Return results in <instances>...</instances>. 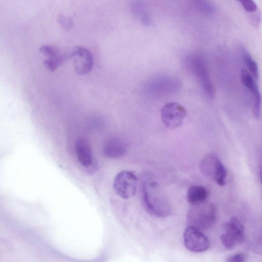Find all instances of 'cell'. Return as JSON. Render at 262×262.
I'll return each mask as SVG.
<instances>
[{"label": "cell", "mask_w": 262, "mask_h": 262, "mask_svg": "<svg viewBox=\"0 0 262 262\" xmlns=\"http://www.w3.org/2000/svg\"><path fill=\"white\" fill-rule=\"evenodd\" d=\"M215 206L206 202L192 204L187 214V222L189 226L200 230L210 228L216 219Z\"/></svg>", "instance_id": "cell-3"}, {"label": "cell", "mask_w": 262, "mask_h": 262, "mask_svg": "<svg viewBox=\"0 0 262 262\" xmlns=\"http://www.w3.org/2000/svg\"><path fill=\"white\" fill-rule=\"evenodd\" d=\"M74 70L77 74H87L93 69L94 58L91 51L82 47H76L70 54Z\"/></svg>", "instance_id": "cell-10"}, {"label": "cell", "mask_w": 262, "mask_h": 262, "mask_svg": "<svg viewBox=\"0 0 262 262\" xmlns=\"http://www.w3.org/2000/svg\"><path fill=\"white\" fill-rule=\"evenodd\" d=\"M181 87L180 80L175 76L160 75L147 80L143 89L147 95L159 97L176 93L180 90Z\"/></svg>", "instance_id": "cell-4"}, {"label": "cell", "mask_w": 262, "mask_h": 262, "mask_svg": "<svg viewBox=\"0 0 262 262\" xmlns=\"http://www.w3.org/2000/svg\"><path fill=\"white\" fill-rule=\"evenodd\" d=\"M200 169L206 178L215 181L220 186L225 185L227 172L226 168L215 155H209L202 161Z\"/></svg>", "instance_id": "cell-5"}, {"label": "cell", "mask_w": 262, "mask_h": 262, "mask_svg": "<svg viewBox=\"0 0 262 262\" xmlns=\"http://www.w3.org/2000/svg\"><path fill=\"white\" fill-rule=\"evenodd\" d=\"M68 59H70V54L60 53L44 60L43 64L50 71H54Z\"/></svg>", "instance_id": "cell-14"}, {"label": "cell", "mask_w": 262, "mask_h": 262, "mask_svg": "<svg viewBox=\"0 0 262 262\" xmlns=\"http://www.w3.org/2000/svg\"><path fill=\"white\" fill-rule=\"evenodd\" d=\"M126 150V145L123 141L117 137H111L105 141L102 152L107 158L117 159L123 156Z\"/></svg>", "instance_id": "cell-11"}, {"label": "cell", "mask_w": 262, "mask_h": 262, "mask_svg": "<svg viewBox=\"0 0 262 262\" xmlns=\"http://www.w3.org/2000/svg\"><path fill=\"white\" fill-rule=\"evenodd\" d=\"M187 69L198 80L205 93L210 98L214 97L215 88L204 57L198 53L187 56L184 60Z\"/></svg>", "instance_id": "cell-1"}, {"label": "cell", "mask_w": 262, "mask_h": 262, "mask_svg": "<svg viewBox=\"0 0 262 262\" xmlns=\"http://www.w3.org/2000/svg\"><path fill=\"white\" fill-rule=\"evenodd\" d=\"M225 232L220 236V239L227 249L231 250L235 248L245 238L244 228L235 216L230 218L224 225Z\"/></svg>", "instance_id": "cell-6"}, {"label": "cell", "mask_w": 262, "mask_h": 262, "mask_svg": "<svg viewBox=\"0 0 262 262\" xmlns=\"http://www.w3.org/2000/svg\"><path fill=\"white\" fill-rule=\"evenodd\" d=\"M160 114L165 126L168 129H174L182 125L186 115V111L181 104L171 102L166 103L161 108Z\"/></svg>", "instance_id": "cell-8"}, {"label": "cell", "mask_w": 262, "mask_h": 262, "mask_svg": "<svg viewBox=\"0 0 262 262\" xmlns=\"http://www.w3.org/2000/svg\"><path fill=\"white\" fill-rule=\"evenodd\" d=\"M58 22L66 31L70 30L74 25L73 19L70 16L62 14L58 15Z\"/></svg>", "instance_id": "cell-17"}, {"label": "cell", "mask_w": 262, "mask_h": 262, "mask_svg": "<svg viewBox=\"0 0 262 262\" xmlns=\"http://www.w3.org/2000/svg\"><path fill=\"white\" fill-rule=\"evenodd\" d=\"M247 255L243 252H238L230 255L226 260L228 262H244L246 260Z\"/></svg>", "instance_id": "cell-21"}, {"label": "cell", "mask_w": 262, "mask_h": 262, "mask_svg": "<svg viewBox=\"0 0 262 262\" xmlns=\"http://www.w3.org/2000/svg\"><path fill=\"white\" fill-rule=\"evenodd\" d=\"M260 181H261V182L262 184V167H261L260 172Z\"/></svg>", "instance_id": "cell-23"}, {"label": "cell", "mask_w": 262, "mask_h": 262, "mask_svg": "<svg viewBox=\"0 0 262 262\" xmlns=\"http://www.w3.org/2000/svg\"><path fill=\"white\" fill-rule=\"evenodd\" d=\"M75 152L80 164L88 167L92 163V155L88 141L83 138H78L75 145Z\"/></svg>", "instance_id": "cell-12"}, {"label": "cell", "mask_w": 262, "mask_h": 262, "mask_svg": "<svg viewBox=\"0 0 262 262\" xmlns=\"http://www.w3.org/2000/svg\"><path fill=\"white\" fill-rule=\"evenodd\" d=\"M39 51L47 57L56 55L60 53L57 47L50 45L41 46L39 48Z\"/></svg>", "instance_id": "cell-18"}, {"label": "cell", "mask_w": 262, "mask_h": 262, "mask_svg": "<svg viewBox=\"0 0 262 262\" xmlns=\"http://www.w3.org/2000/svg\"><path fill=\"white\" fill-rule=\"evenodd\" d=\"M239 2L244 9L248 12H254L257 9V6L253 0H236Z\"/></svg>", "instance_id": "cell-20"}, {"label": "cell", "mask_w": 262, "mask_h": 262, "mask_svg": "<svg viewBox=\"0 0 262 262\" xmlns=\"http://www.w3.org/2000/svg\"><path fill=\"white\" fill-rule=\"evenodd\" d=\"M242 54L243 60L250 74L256 80H257L259 77V72L257 63L245 49H242Z\"/></svg>", "instance_id": "cell-15"}, {"label": "cell", "mask_w": 262, "mask_h": 262, "mask_svg": "<svg viewBox=\"0 0 262 262\" xmlns=\"http://www.w3.org/2000/svg\"><path fill=\"white\" fill-rule=\"evenodd\" d=\"M155 182L144 183L141 187V200L145 210L160 217L167 216L171 212L170 205L165 198L156 192Z\"/></svg>", "instance_id": "cell-2"}, {"label": "cell", "mask_w": 262, "mask_h": 262, "mask_svg": "<svg viewBox=\"0 0 262 262\" xmlns=\"http://www.w3.org/2000/svg\"><path fill=\"white\" fill-rule=\"evenodd\" d=\"M248 246L249 249L253 253L262 255V237L254 239Z\"/></svg>", "instance_id": "cell-19"}, {"label": "cell", "mask_w": 262, "mask_h": 262, "mask_svg": "<svg viewBox=\"0 0 262 262\" xmlns=\"http://www.w3.org/2000/svg\"><path fill=\"white\" fill-rule=\"evenodd\" d=\"M90 121V125L95 128H100L104 125V121L99 118H93Z\"/></svg>", "instance_id": "cell-22"}, {"label": "cell", "mask_w": 262, "mask_h": 262, "mask_svg": "<svg viewBox=\"0 0 262 262\" xmlns=\"http://www.w3.org/2000/svg\"><path fill=\"white\" fill-rule=\"evenodd\" d=\"M183 238L185 247L193 252H204L210 246L209 239L201 230L192 226L188 225L186 228Z\"/></svg>", "instance_id": "cell-9"}, {"label": "cell", "mask_w": 262, "mask_h": 262, "mask_svg": "<svg viewBox=\"0 0 262 262\" xmlns=\"http://www.w3.org/2000/svg\"><path fill=\"white\" fill-rule=\"evenodd\" d=\"M137 178L134 172L123 170L119 172L115 177L114 190L120 197L127 199L134 196L137 191Z\"/></svg>", "instance_id": "cell-7"}, {"label": "cell", "mask_w": 262, "mask_h": 262, "mask_svg": "<svg viewBox=\"0 0 262 262\" xmlns=\"http://www.w3.org/2000/svg\"><path fill=\"white\" fill-rule=\"evenodd\" d=\"M186 196L191 205L195 204L205 202L208 197V192L202 186L193 185L188 189Z\"/></svg>", "instance_id": "cell-13"}, {"label": "cell", "mask_w": 262, "mask_h": 262, "mask_svg": "<svg viewBox=\"0 0 262 262\" xmlns=\"http://www.w3.org/2000/svg\"><path fill=\"white\" fill-rule=\"evenodd\" d=\"M253 76L245 70L241 71V80L243 84L249 90L252 95L259 92L258 88Z\"/></svg>", "instance_id": "cell-16"}]
</instances>
